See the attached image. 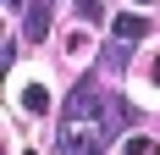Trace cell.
<instances>
[{"mask_svg": "<svg viewBox=\"0 0 160 155\" xmlns=\"http://www.w3.org/2000/svg\"><path fill=\"white\" fill-rule=\"evenodd\" d=\"M22 28H28V39H44V33H50V6H44V0H33L28 11H22Z\"/></svg>", "mask_w": 160, "mask_h": 155, "instance_id": "cell-5", "label": "cell"}, {"mask_svg": "<svg viewBox=\"0 0 160 155\" xmlns=\"http://www.w3.org/2000/svg\"><path fill=\"white\" fill-rule=\"evenodd\" d=\"M127 116H132V105H127V100L105 94V111H99V133H105V139H116V133L127 127Z\"/></svg>", "mask_w": 160, "mask_h": 155, "instance_id": "cell-3", "label": "cell"}, {"mask_svg": "<svg viewBox=\"0 0 160 155\" xmlns=\"http://www.w3.org/2000/svg\"><path fill=\"white\" fill-rule=\"evenodd\" d=\"M127 50H132V45H122V39L99 50V61H105V72H122V67H127Z\"/></svg>", "mask_w": 160, "mask_h": 155, "instance_id": "cell-6", "label": "cell"}, {"mask_svg": "<svg viewBox=\"0 0 160 155\" xmlns=\"http://www.w3.org/2000/svg\"><path fill=\"white\" fill-rule=\"evenodd\" d=\"M6 11H22V0H6Z\"/></svg>", "mask_w": 160, "mask_h": 155, "instance_id": "cell-11", "label": "cell"}, {"mask_svg": "<svg viewBox=\"0 0 160 155\" xmlns=\"http://www.w3.org/2000/svg\"><path fill=\"white\" fill-rule=\"evenodd\" d=\"M99 150H105V133H99V127L88 133L83 122H66L61 133H55V155H99Z\"/></svg>", "mask_w": 160, "mask_h": 155, "instance_id": "cell-1", "label": "cell"}, {"mask_svg": "<svg viewBox=\"0 0 160 155\" xmlns=\"http://www.w3.org/2000/svg\"><path fill=\"white\" fill-rule=\"evenodd\" d=\"M149 83H155V89H160V56H155V61H149Z\"/></svg>", "mask_w": 160, "mask_h": 155, "instance_id": "cell-10", "label": "cell"}, {"mask_svg": "<svg viewBox=\"0 0 160 155\" xmlns=\"http://www.w3.org/2000/svg\"><path fill=\"white\" fill-rule=\"evenodd\" d=\"M138 6H149V0H138Z\"/></svg>", "mask_w": 160, "mask_h": 155, "instance_id": "cell-12", "label": "cell"}, {"mask_svg": "<svg viewBox=\"0 0 160 155\" xmlns=\"http://www.w3.org/2000/svg\"><path fill=\"white\" fill-rule=\"evenodd\" d=\"M111 33H116V39H122V45H138V39H144V33H149V22H144V17H116V22H111Z\"/></svg>", "mask_w": 160, "mask_h": 155, "instance_id": "cell-4", "label": "cell"}, {"mask_svg": "<svg viewBox=\"0 0 160 155\" xmlns=\"http://www.w3.org/2000/svg\"><path fill=\"white\" fill-rule=\"evenodd\" d=\"M78 17H83V22H99L105 6H99V0H78Z\"/></svg>", "mask_w": 160, "mask_h": 155, "instance_id": "cell-9", "label": "cell"}, {"mask_svg": "<svg viewBox=\"0 0 160 155\" xmlns=\"http://www.w3.org/2000/svg\"><path fill=\"white\" fill-rule=\"evenodd\" d=\"M94 111H105V94H99L94 78H83L78 89H72V100H66V122H83V116H94Z\"/></svg>", "mask_w": 160, "mask_h": 155, "instance_id": "cell-2", "label": "cell"}, {"mask_svg": "<svg viewBox=\"0 0 160 155\" xmlns=\"http://www.w3.org/2000/svg\"><path fill=\"white\" fill-rule=\"evenodd\" d=\"M22 111H33V116H44V111H50V94L39 89V83H28V89H22Z\"/></svg>", "mask_w": 160, "mask_h": 155, "instance_id": "cell-7", "label": "cell"}, {"mask_svg": "<svg viewBox=\"0 0 160 155\" xmlns=\"http://www.w3.org/2000/svg\"><path fill=\"white\" fill-rule=\"evenodd\" d=\"M122 155H160V150H155V139H144V133H132V139L122 144Z\"/></svg>", "mask_w": 160, "mask_h": 155, "instance_id": "cell-8", "label": "cell"}, {"mask_svg": "<svg viewBox=\"0 0 160 155\" xmlns=\"http://www.w3.org/2000/svg\"><path fill=\"white\" fill-rule=\"evenodd\" d=\"M22 155H28V150H22Z\"/></svg>", "mask_w": 160, "mask_h": 155, "instance_id": "cell-13", "label": "cell"}]
</instances>
